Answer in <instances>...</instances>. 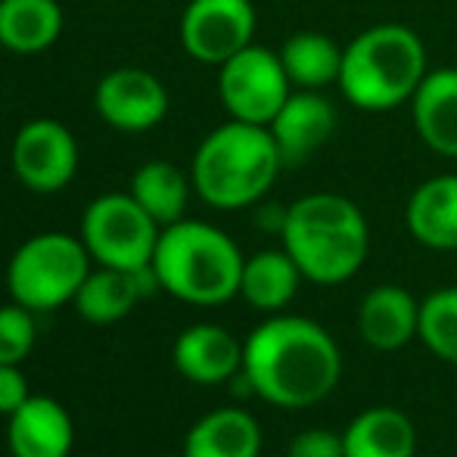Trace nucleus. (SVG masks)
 <instances>
[{
  "label": "nucleus",
  "mask_w": 457,
  "mask_h": 457,
  "mask_svg": "<svg viewBox=\"0 0 457 457\" xmlns=\"http://www.w3.org/2000/svg\"><path fill=\"white\" fill-rule=\"evenodd\" d=\"M243 373L268 404L312 408L337 389L343 352L318 320L274 314L243 343Z\"/></svg>",
  "instance_id": "obj_1"
},
{
  "label": "nucleus",
  "mask_w": 457,
  "mask_h": 457,
  "mask_svg": "<svg viewBox=\"0 0 457 457\" xmlns=\"http://www.w3.org/2000/svg\"><path fill=\"white\" fill-rule=\"evenodd\" d=\"M283 249L293 255L305 280L339 287L361 271L370 228L364 212L339 193H308L287 205Z\"/></svg>",
  "instance_id": "obj_2"
},
{
  "label": "nucleus",
  "mask_w": 457,
  "mask_h": 457,
  "mask_svg": "<svg viewBox=\"0 0 457 457\" xmlns=\"http://www.w3.org/2000/svg\"><path fill=\"white\" fill-rule=\"evenodd\" d=\"M283 169L271 131L249 121H224L193 153V190L212 209L234 212L255 205Z\"/></svg>",
  "instance_id": "obj_3"
},
{
  "label": "nucleus",
  "mask_w": 457,
  "mask_h": 457,
  "mask_svg": "<svg viewBox=\"0 0 457 457\" xmlns=\"http://www.w3.org/2000/svg\"><path fill=\"white\" fill-rule=\"evenodd\" d=\"M427 47L408 25H370L343 47L339 91L364 112H392L427 79Z\"/></svg>",
  "instance_id": "obj_4"
},
{
  "label": "nucleus",
  "mask_w": 457,
  "mask_h": 457,
  "mask_svg": "<svg viewBox=\"0 0 457 457\" xmlns=\"http://www.w3.org/2000/svg\"><path fill=\"white\" fill-rule=\"evenodd\" d=\"M243 262L240 246L221 228L190 218L162 228L153 253V268L165 293L203 308L240 295Z\"/></svg>",
  "instance_id": "obj_5"
},
{
  "label": "nucleus",
  "mask_w": 457,
  "mask_h": 457,
  "mask_svg": "<svg viewBox=\"0 0 457 457\" xmlns=\"http://www.w3.org/2000/svg\"><path fill=\"white\" fill-rule=\"evenodd\" d=\"M91 253L81 237H69L62 230H47L12 253L6 265V289L10 299L31 312H54L75 302L81 283L91 274Z\"/></svg>",
  "instance_id": "obj_6"
},
{
  "label": "nucleus",
  "mask_w": 457,
  "mask_h": 457,
  "mask_svg": "<svg viewBox=\"0 0 457 457\" xmlns=\"http://www.w3.org/2000/svg\"><path fill=\"white\" fill-rule=\"evenodd\" d=\"M159 228L131 193H103L81 215V243L103 268L137 271L153 265Z\"/></svg>",
  "instance_id": "obj_7"
},
{
  "label": "nucleus",
  "mask_w": 457,
  "mask_h": 457,
  "mask_svg": "<svg viewBox=\"0 0 457 457\" xmlns=\"http://www.w3.org/2000/svg\"><path fill=\"white\" fill-rule=\"evenodd\" d=\"M218 69V96L237 121L268 128L293 94V81L283 69L280 54L262 44H249Z\"/></svg>",
  "instance_id": "obj_8"
},
{
  "label": "nucleus",
  "mask_w": 457,
  "mask_h": 457,
  "mask_svg": "<svg viewBox=\"0 0 457 457\" xmlns=\"http://www.w3.org/2000/svg\"><path fill=\"white\" fill-rule=\"evenodd\" d=\"M10 165L19 184L35 193H56L72 184L79 171L75 134L56 119H31L16 131L10 146Z\"/></svg>",
  "instance_id": "obj_9"
},
{
  "label": "nucleus",
  "mask_w": 457,
  "mask_h": 457,
  "mask_svg": "<svg viewBox=\"0 0 457 457\" xmlns=\"http://www.w3.org/2000/svg\"><path fill=\"white\" fill-rule=\"evenodd\" d=\"M255 10L249 0H190L181 16V44L196 62L221 66L253 44Z\"/></svg>",
  "instance_id": "obj_10"
},
{
  "label": "nucleus",
  "mask_w": 457,
  "mask_h": 457,
  "mask_svg": "<svg viewBox=\"0 0 457 457\" xmlns=\"http://www.w3.org/2000/svg\"><path fill=\"white\" fill-rule=\"evenodd\" d=\"M94 106L109 128L125 134L153 131L169 115V91L146 69H112L94 91Z\"/></svg>",
  "instance_id": "obj_11"
},
{
  "label": "nucleus",
  "mask_w": 457,
  "mask_h": 457,
  "mask_svg": "<svg viewBox=\"0 0 457 457\" xmlns=\"http://www.w3.org/2000/svg\"><path fill=\"white\" fill-rule=\"evenodd\" d=\"M283 165H302L333 137L337 109L320 91H293L268 125Z\"/></svg>",
  "instance_id": "obj_12"
},
{
  "label": "nucleus",
  "mask_w": 457,
  "mask_h": 457,
  "mask_svg": "<svg viewBox=\"0 0 457 457\" xmlns=\"http://www.w3.org/2000/svg\"><path fill=\"white\" fill-rule=\"evenodd\" d=\"M6 445L12 457H69L75 445V423L56 398L31 395L10 414Z\"/></svg>",
  "instance_id": "obj_13"
},
{
  "label": "nucleus",
  "mask_w": 457,
  "mask_h": 457,
  "mask_svg": "<svg viewBox=\"0 0 457 457\" xmlns=\"http://www.w3.org/2000/svg\"><path fill=\"white\" fill-rule=\"evenodd\" d=\"M175 367L199 386H218L243 370V345L218 324H193L175 339Z\"/></svg>",
  "instance_id": "obj_14"
},
{
  "label": "nucleus",
  "mask_w": 457,
  "mask_h": 457,
  "mask_svg": "<svg viewBox=\"0 0 457 457\" xmlns=\"http://www.w3.org/2000/svg\"><path fill=\"white\" fill-rule=\"evenodd\" d=\"M358 333L377 352L404 349L420 333V302L395 283L373 287L358 308Z\"/></svg>",
  "instance_id": "obj_15"
},
{
  "label": "nucleus",
  "mask_w": 457,
  "mask_h": 457,
  "mask_svg": "<svg viewBox=\"0 0 457 457\" xmlns=\"http://www.w3.org/2000/svg\"><path fill=\"white\" fill-rule=\"evenodd\" d=\"M411 115L420 140L433 153L457 159V69H433L420 81Z\"/></svg>",
  "instance_id": "obj_16"
},
{
  "label": "nucleus",
  "mask_w": 457,
  "mask_h": 457,
  "mask_svg": "<svg viewBox=\"0 0 457 457\" xmlns=\"http://www.w3.org/2000/svg\"><path fill=\"white\" fill-rule=\"evenodd\" d=\"M404 221L420 246L457 253V175L429 178L417 187L404 209Z\"/></svg>",
  "instance_id": "obj_17"
},
{
  "label": "nucleus",
  "mask_w": 457,
  "mask_h": 457,
  "mask_svg": "<svg viewBox=\"0 0 457 457\" xmlns=\"http://www.w3.org/2000/svg\"><path fill=\"white\" fill-rule=\"evenodd\" d=\"M262 427L243 408H218L199 417L184 439V457H259Z\"/></svg>",
  "instance_id": "obj_18"
},
{
  "label": "nucleus",
  "mask_w": 457,
  "mask_h": 457,
  "mask_svg": "<svg viewBox=\"0 0 457 457\" xmlns=\"http://www.w3.org/2000/svg\"><path fill=\"white\" fill-rule=\"evenodd\" d=\"M345 457H414L417 429L398 408H367L343 433Z\"/></svg>",
  "instance_id": "obj_19"
},
{
  "label": "nucleus",
  "mask_w": 457,
  "mask_h": 457,
  "mask_svg": "<svg viewBox=\"0 0 457 457\" xmlns=\"http://www.w3.org/2000/svg\"><path fill=\"white\" fill-rule=\"evenodd\" d=\"M62 35L56 0H0V47L10 54H44Z\"/></svg>",
  "instance_id": "obj_20"
},
{
  "label": "nucleus",
  "mask_w": 457,
  "mask_h": 457,
  "mask_svg": "<svg viewBox=\"0 0 457 457\" xmlns=\"http://www.w3.org/2000/svg\"><path fill=\"white\" fill-rule=\"evenodd\" d=\"M305 280L287 249H265L243 262L240 295L259 312H283Z\"/></svg>",
  "instance_id": "obj_21"
},
{
  "label": "nucleus",
  "mask_w": 457,
  "mask_h": 457,
  "mask_svg": "<svg viewBox=\"0 0 457 457\" xmlns=\"http://www.w3.org/2000/svg\"><path fill=\"white\" fill-rule=\"evenodd\" d=\"M280 62L293 87L324 91L327 85H339L343 47L320 31H299V35L287 37V44L280 47Z\"/></svg>",
  "instance_id": "obj_22"
},
{
  "label": "nucleus",
  "mask_w": 457,
  "mask_h": 457,
  "mask_svg": "<svg viewBox=\"0 0 457 457\" xmlns=\"http://www.w3.org/2000/svg\"><path fill=\"white\" fill-rule=\"evenodd\" d=\"M190 190H193V181L178 165L156 159V162H146L134 171L131 190L128 193L144 205L146 215H150L159 228H169V224L184 218L187 203H190Z\"/></svg>",
  "instance_id": "obj_23"
},
{
  "label": "nucleus",
  "mask_w": 457,
  "mask_h": 457,
  "mask_svg": "<svg viewBox=\"0 0 457 457\" xmlns=\"http://www.w3.org/2000/svg\"><path fill=\"white\" fill-rule=\"evenodd\" d=\"M140 299V287L134 280V271H119V268H91L87 280L81 283L75 295V308L87 324H115L128 318L131 308Z\"/></svg>",
  "instance_id": "obj_24"
},
{
  "label": "nucleus",
  "mask_w": 457,
  "mask_h": 457,
  "mask_svg": "<svg viewBox=\"0 0 457 457\" xmlns=\"http://www.w3.org/2000/svg\"><path fill=\"white\" fill-rule=\"evenodd\" d=\"M429 352L448 364H457V287L429 293L420 302V333Z\"/></svg>",
  "instance_id": "obj_25"
},
{
  "label": "nucleus",
  "mask_w": 457,
  "mask_h": 457,
  "mask_svg": "<svg viewBox=\"0 0 457 457\" xmlns=\"http://www.w3.org/2000/svg\"><path fill=\"white\" fill-rule=\"evenodd\" d=\"M37 337L35 312L19 302L0 308V364H22Z\"/></svg>",
  "instance_id": "obj_26"
},
{
  "label": "nucleus",
  "mask_w": 457,
  "mask_h": 457,
  "mask_svg": "<svg viewBox=\"0 0 457 457\" xmlns=\"http://www.w3.org/2000/svg\"><path fill=\"white\" fill-rule=\"evenodd\" d=\"M287 457H345L343 433H333L324 427L305 429V433L293 436Z\"/></svg>",
  "instance_id": "obj_27"
},
{
  "label": "nucleus",
  "mask_w": 457,
  "mask_h": 457,
  "mask_svg": "<svg viewBox=\"0 0 457 457\" xmlns=\"http://www.w3.org/2000/svg\"><path fill=\"white\" fill-rule=\"evenodd\" d=\"M31 398L29 379L19 370V364H0V414L10 417Z\"/></svg>",
  "instance_id": "obj_28"
},
{
  "label": "nucleus",
  "mask_w": 457,
  "mask_h": 457,
  "mask_svg": "<svg viewBox=\"0 0 457 457\" xmlns=\"http://www.w3.org/2000/svg\"><path fill=\"white\" fill-rule=\"evenodd\" d=\"M255 221H259L265 230H271V234H283L287 209H280V205H265V209H259V218H255Z\"/></svg>",
  "instance_id": "obj_29"
},
{
  "label": "nucleus",
  "mask_w": 457,
  "mask_h": 457,
  "mask_svg": "<svg viewBox=\"0 0 457 457\" xmlns=\"http://www.w3.org/2000/svg\"><path fill=\"white\" fill-rule=\"evenodd\" d=\"M178 457H184V454H178Z\"/></svg>",
  "instance_id": "obj_30"
}]
</instances>
